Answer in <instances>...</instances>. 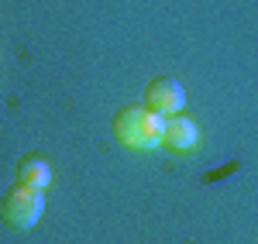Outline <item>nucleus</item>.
I'll return each instance as SVG.
<instances>
[{
  "mask_svg": "<svg viewBox=\"0 0 258 244\" xmlns=\"http://www.w3.org/2000/svg\"><path fill=\"white\" fill-rule=\"evenodd\" d=\"M110 131H114L117 144L131 148V151H155V148H162L165 117L152 114L145 103L141 107H120L110 121Z\"/></svg>",
  "mask_w": 258,
  "mask_h": 244,
  "instance_id": "obj_1",
  "label": "nucleus"
},
{
  "mask_svg": "<svg viewBox=\"0 0 258 244\" xmlns=\"http://www.w3.org/2000/svg\"><path fill=\"white\" fill-rule=\"evenodd\" d=\"M45 213V189L14 183L0 200V217L11 230H31Z\"/></svg>",
  "mask_w": 258,
  "mask_h": 244,
  "instance_id": "obj_2",
  "label": "nucleus"
},
{
  "mask_svg": "<svg viewBox=\"0 0 258 244\" xmlns=\"http://www.w3.org/2000/svg\"><path fill=\"white\" fill-rule=\"evenodd\" d=\"M145 107L159 117H176L186 107V86L172 76H159L145 86Z\"/></svg>",
  "mask_w": 258,
  "mask_h": 244,
  "instance_id": "obj_3",
  "label": "nucleus"
},
{
  "mask_svg": "<svg viewBox=\"0 0 258 244\" xmlns=\"http://www.w3.org/2000/svg\"><path fill=\"white\" fill-rule=\"evenodd\" d=\"M200 144V127L193 117L186 114H176V117H165V131H162V148L176 151V155H186Z\"/></svg>",
  "mask_w": 258,
  "mask_h": 244,
  "instance_id": "obj_4",
  "label": "nucleus"
},
{
  "mask_svg": "<svg viewBox=\"0 0 258 244\" xmlns=\"http://www.w3.org/2000/svg\"><path fill=\"white\" fill-rule=\"evenodd\" d=\"M18 183L21 186H35V189H48L52 186V179H55V169L45 162L41 155H24V158H18Z\"/></svg>",
  "mask_w": 258,
  "mask_h": 244,
  "instance_id": "obj_5",
  "label": "nucleus"
}]
</instances>
